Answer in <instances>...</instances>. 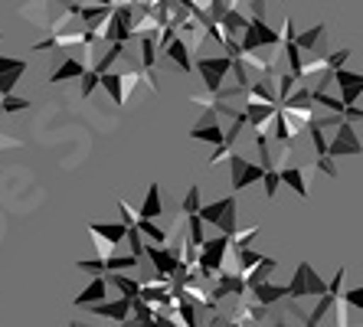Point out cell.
<instances>
[{
    "label": "cell",
    "mask_w": 363,
    "mask_h": 327,
    "mask_svg": "<svg viewBox=\"0 0 363 327\" xmlns=\"http://www.w3.org/2000/svg\"><path fill=\"white\" fill-rule=\"evenodd\" d=\"M233 252V236L220 233L216 239H206L203 242V252H200V265H194L196 272L203 275V282H216L223 268H226V256Z\"/></svg>",
    "instance_id": "cell-1"
},
{
    "label": "cell",
    "mask_w": 363,
    "mask_h": 327,
    "mask_svg": "<svg viewBox=\"0 0 363 327\" xmlns=\"http://www.w3.org/2000/svg\"><path fill=\"white\" fill-rule=\"evenodd\" d=\"M236 193H229L223 200H213V203H203L200 207V216L206 219V226H216L220 233L226 236H236L239 229V219H236Z\"/></svg>",
    "instance_id": "cell-2"
},
{
    "label": "cell",
    "mask_w": 363,
    "mask_h": 327,
    "mask_svg": "<svg viewBox=\"0 0 363 327\" xmlns=\"http://www.w3.org/2000/svg\"><path fill=\"white\" fill-rule=\"evenodd\" d=\"M242 52H262V50H281V33L265 23V17H252V23L242 30Z\"/></svg>",
    "instance_id": "cell-3"
},
{
    "label": "cell",
    "mask_w": 363,
    "mask_h": 327,
    "mask_svg": "<svg viewBox=\"0 0 363 327\" xmlns=\"http://www.w3.org/2000/svg\"><path fill=\"white\" fill-rule=\"evenodd\" d=\"M233 56H200L196 52V72H200V79H203V88L206 92H220L223 88V82H226V76L233 72Z\"/></svg>",
    "instance_id": "cell-4"
},
{
    "label": "cell",
    "mask_w": 363,
    "mask_h": 327,
    "mask_svg": "<svg viewBox=\"0 0 363 327\" xmlns=\"http://www.w3.org/2000/svg\"><path fill=\"white\" fill-rule=\"evenodd\" d=\"M330 285L324 282L318 272H314L311 262H298L295 275H291V282H288V292H291V302H298V298H311V294H324Z\"/></svg>",
    "instance_id": "cell-5"
},
{
    "label": "cell",
    "mask_w": 363,
    "mask_h": 327,
    "mask_svg": "<svg viewBox=\"0 0 363 327\" xmlns=\"http://www.w3.org/2000/svg\"><path fill=\"white\" fill-rule=\"evenodd\" d=\"M226 164H229V187H233V193H239V190H245V187H252V183H259L265 177L262 164H252L249 157L236 154V151L226 157Z\"/></svg>",
    "instance_id": "cell-6"
},
{
    "label": "cell",
    "mask_w": 363,
    "mask_h": 327,
    "mask_svg": "<svg viewBox=\"0 0 363 327\" xmlns=\"http://www.w3.org/2000/svg\"><path fill=\"white\" fill-rule=\"evenodd\" d=\"M328 154L337 161V157H360L363 154V141L357 134V125L354 121H340L337 128H334V138H330V147Z\"/></svg>",
    "instance_id": "cell-7"
},
{
    "label": "cell",
    "mask_w": 363,
    "mask_h": 327,
    "mask_svg": "<svg viewBox=\"0 0 363 327\" xmlns=\"http://www.w3.org/2000/svg\"><path fill=\"white\" fill-rule=\"evenodd\" d=\"M242 108H245V118H249L252 134H272V125H275V115H279L281 105L259 102V98H245Z\"/></svg>",
    "instance_id": "cell-8"
},
{
    "label": "cell",
    "mask_w": 363,
    "mask_h": 327,
    "mask_svg": "<svg viewBox=\"0 0 363 327\" xmlns=\"http://www.w3.org/2000/svg\"><path fill=\"white\" fill-rule=\"evenodd\" d=\"M190 138L206 141V144H213V147L226 141V131H223V125H220V108H216V105H213V108H203V118L190 128Z\"/></svg>",
    "instance_id": "cell-9"
},
{
    "label": "cell",
    "mask_w": 363,
    "mask_h": 327,
    "mask_svg": "<svg viewBox=\"0 0 363 327\" xmlns=\"http://www.w3.org/2000/svg\"><path fill=\"white\" fill-rule=\"evenodd\" d=\"M131 308H135V298H128V294H121V298H105V302L92 304V314L95 318H108V321H118V324H128L131 321Z\"/></svg>",
    "instance_id": "cell-10"
},
{
    "label": "cell",
    "mask_w": 363,
    "mask_h": 327,
    "mask_svg": "<svg viewBox=\"0 0 363 327\" xmlns=\"http://www.w3.org/2000/svg\"><path fill=\"white\" fill-rule=\"evenodd\" d=\"M194 52H196L194 46L186 43L184 36H177V40H174V43L164 50V56H167V59L174 62L180 72H186V76H190V72H196V56H194Z\"/></svg>",
    "instance_id": "cell-11"
},
{
    "label": "cell",
    "mask_w": 363,
    "mask_h": 327,
    "mask_svg": "<svg viewBox=\"0 0 363 327\" xmlns=\"http://www.w3.org/2000/svg\"><path fill=\"white\" fill-rule=\"evenodd\" d=\"M85 59H92V56L85 52L82 59H72V56H69V59H60V66H56L50 76V86H62L69 79H82L85 72H89V66H92V62H85Z\"/></svg>",
    "instance_id": "cell-12"
},
{
    "label": "cell",
    "mask_w": 363,
    "mask_h": 327,
    "mask_svg": "<svg viewBox=\"0 0 363 327\" xmlns=\"http://www.w3.org/2000/svg\"><path fill=\"white\" fill-rule=\"evenodd\" d=\"M249 298L259 304H265V308H275V304L281 302V298H291V292H288V285H275L269 278V282H259L249 288Z\"/></svg>",
    "instance_id": "cell-13"
},
{
    "label": "cell",
    "mask_w": 363,
    "mask_h": 327,
    "mask_svg": "<svg viewBox=\"0 0 363 327\" xmlns=\"http://www.w3.org/2000/svg\"><path fill=\"white\" fill-rule=\"evenodd\" d=\"M334 82H337V88H340V98H344L347 105H357V98L363 95V72H350L344 66V69L334 72Z\"/></svg>",
    "instance_id": "cell-14"
},
{
    "label": "cell",
    "mask_w": 363,
    "mask_h": 327,
    "mask_svg": "<svg viewBox=\"0 0 363 327\" xmlns=\"http://www.w3.org/2000/svg\"><path fill=\"white\" fill-rule=\"evenodd\" d=\"M108 288H111L108 275H92V282L85 285L82 294H76V298H72V304H76V308H92V304H99V302H105V298H108Z\"/></svg>",
    "instance_id": "cell-15"
},
{
    "label": "cell",
    "mask_w": 363,
    "mask_h": 327,
    "mask_svg": "<svg viewBox=\"0 0 363 327\" xmlns=\"http://www.w3.org/2000/svg\"><path fill=\"white\" fill-rule=\"evenodd\" d=\"M111 13H115V7H111V4H82L79 20H82L89 30H95V33L101 36V30H105V23H108Z\"/></svg>",
    "instance_id": "cell-16"
},
{
    "label": "cell",
    "mask_w": 363,
    "mask_h": 327,
    "mask_svg": "<svg viewBox=\"0 0 363 327\" xmlns=\"http://www.w3.org/2000/svg\"><path fill=\"white\" fill-rule=\"evenodd\" d=\"M324 36H328V26L318 23V26H311V30H301L295 43L301 46L304 52H318V56H328V52H324Z\"/></svg>",
    "instance_id": "cell-17"
},
{
    "label": "cell",
    "mask_w": 363,
    "mask_h": 327,
    "mask_svg": "<svg viewBox=\"0 0 363 327\" xmlns=\"http://www.w3.org/2000/svg\"><path fill=\"white\" fill-rule=\"evenodd\" d=\"M281 171V183L291 187L301 200H308V173H304L301 164H288V167H279Z\"/></svg>",
    "instance_id": "cell-18"
},
{
    "label": "cell",
    "mask_w": 363,
    "mask_h": 327,
    "mask_svg": "<svg viewBox=\"0 0 363 327\" xmlns=\"http://www.w3.org/2000/svg\"><path fill=\"white\" fill-rule=\"evenodd\" d=\"M128 229H131L128 223H89V236H101L105 242H115V246L128 239Z\"/></svg>",
    "instance_id": "cell-19"
},
{
    "label": "cell",
    "mask_w": 363,
    "mask_h": 327,
    "mask_svg": "<svg viewBox=\"0 0 363 327\" xmlns=\"http://www.w3.org/2000/svg\"><path fill=\"white\" fill-rule=\"evenodd\" d=\"M337 302H340V298H337V294H330V292L318 294V304L308 311V327H318V324H321L330 311H334V304H337Z\"/></svg>",
    "instance_id": "cell-20"
},
{
    "label": "cell",
    "mask_w": 363,
    "mask_h": 327,
    "mask_svg": "<svg viewBox=\"0 0 363 327\" xmlns=\"http://www.w3.org/2000/svg\"><path fill=\"white\" fill-rule=\"evenodd\" d=\"M108 282H111V288H118V292L128 294V298H138L144 288L141 278H131V275H125V272H108Z\"/></svg>",
    "instance_id": "cell-21"
},
{
    "label": "cell",
    "mask_w": 363,
    "mask_h": 327,
    "mask_svg": "<svg viewBox=\"0 0 363 327\" xmlns=\"http://www.w3.org/2000/svg\"><path fill=\"white\" fill-rule=\"evenodd\" d=\"M223 30H226V33H233V36H242V30L249 23H252V17H245L242 13V7H229L226 13H223Z\"/></svg>",
    "instance_id": "cell-22"
},
{
    "label": "cell",
    "mask_w": 363,
    "mask_h": 327,
    "mask_svg": "<svg viewBox=\"0 0 363 327\" xmlns=\"http://www.w3.org/2000/svg\"><path fill=\"white\" fill-rule=\"evenodd\" d=\"M101 88L108 92V98L115 105H125L128 102V95H125V86H121V72H101Z\"/></svg>",
    "instance_id": "cell-23"
},
{
    "label": "cell",
    "mask_w": 363,
    "mask_h": 327,
    "mask_svg": "<svg viewBox=\"0 0 363 327\" xmlns=\"http://www.w3.org/2000/svg\"><path fill=\"white\" fill-rule=\"evenodd\" d=\"M138 43H141L144 69H154V66H157V52H161V46H157V33H141L138 36Z\"/></svg>",
    "instance_id": "cell-24"
},
{
    "label": "cell",
    "mask_w": 363,
    "mask_h": 327,
    "mask_svg": "<svg viewBox=\"0 0 363 327\" xmlns=\"http://www.w3.org/2000/svg\"><path fill=\"white\" fill-rule=\"evenodd\" d=\"M161 213H164L161 183H151V187H147V197H144V203H141V216H147V219H157Z\"/></svg>",
    "instance_id": "cell-25"
},
{
    "label": "cell",
    "mask_w": 363,
    "mask_h": 327,
    "mask_svg": "<svg viewBox=\"0 0 363 327\" xmlns=\"http://www.w3.org/2000/svg\"><path fill=\"white\" fill-rule=\"evenodd\" d=\"M281 59L288 62V69L301 79V72H304V50L295 43V40H291V43H281Z\"/></svg>",
    "instance_id": "cell-26"
},
{
    "label": "cell",
    "mask_w": 363,
    "mask_h": 327,
    "mask_svg": "<svg viewBox=\"0 0 363 327\" xmlns=\"http://www.w3.org/2000/svg\"><path fill=\"white\" fill-rule=\"evenodd\" d=\"M233 256H236V268L242 272V275H249V272H252V268L265 258L262 252H255L252 246H245V249H233Z\"/></svg>",
    "instance_id": "cell-27"
},
{
    "label": "cell",
    "mask_w": 363,
    "mask_h": 327,
    "mask_svg": "<svg viewBox=\"0 0 363 327\" xmlns=\"http://www.w3.org/2000/svg\"><path fill=\"white\" fill-rule=\"evenodd\" d=\"M275 268H279V262H275V258H269V256H265L262 262H259V265H255L252 272L245 275V282H249V288H252V285H259V282H269V278L275 275Z\"/></svg>",
    "instance_id": "cell-28"
},
{
    "label": "cell",
    "mask_w": 363,
    "mask_h": 327,
    "mask_svg": "<svg viewBox=\"0 0 363 327\" xmlns=\"http://www.w3.org/2000/svg\"><path fill=\"white\" fill-rule=\"evenodd\" d=\"M131 318H135V324H154V318H157V308H154L151 302H144L141 294L135 298V308H131Z\"/></svg>",
    "instance_id": "cell-29"
},
{
    "label": "cell",
    "mask_w": 363,
    "mask_h": 327,
    "mask_svg": "<svg viewBox=\"0 0 363 327\" xmlns=\"http://www.w3.org/2000/svg\"><path fill=\"white\" fill-rule=\"evenodd\" d=\"M76 268H79V272H85V275H108V258H105V256L79 258Z\"/></svg>",
    "instance_id": "cell-30"
},
{
    "label": "cell",
    "mask_w": 363,
    "mask_h": 327,
    "mask_svg": "<svg viewBox=\"0 0 363 327\" xmlns=\"http://www.w3.org/2000/svg\"><path fill=\"white\" fill-rule=\"evenodd\" d=\"M308 138H311V147H314V154L321 157L328 154V147H330V138H328V128H321L318 121H314L311 128H308Z\"/></svg>",
    "instance_id": "cell-31"
},
{
    "label": "cell",
    "mask_w": 363,
    "mask_h": 327,
    "mask_svg": "<svg viewBox=\"0 0 363 327\" xmlns=\"http://www.w3.org/2000/svg\"><path fill=\"white\" fill-rule=\"evenodd\" d=\"M330 66H328V56H318V59H311V62H304V72H301V82H318V79L328 72Z\"/></svg>",
    "instance_id": "cell-32"
},
{
    "label": "cell",
    "mask_w": 363,
    "mask_h": 327,
    "mask_svg": "<svg viewBox=\"0 0 363 327\" xmlns=\"http://www.w3.org/2000/svg\"><path fill=\"white\" fill-rule=\"evenodd\" d=\"M138 229H141L144 236H147V242H157V246H167V233H164L161 226L154 223V219H147V216H141V223H138Z\"/></svg>",
    "instance_id": "cell-33"
},
{
    "label": "cell",
    "mask_w": 363,
    "mask_h": 327,
    "mask_svg": "<svg viewBox=\"0 0 363 327\" xmlns=\"http://www.w3.org/2000/svg\"><path fill=\"white\" fill-rule=\"evenodd\" d=\"M121 56H125V43H111V46H108V52H105V56H101L99 62H92V66H95L99 72H111V66H115V62H118Z\"/></svg>",
    "instance_id": "cell-34"
},
{
    "label": "cell",
    "mask_w": 363,
    "mask_h": 327,
    "mask_svg": "<svg viewBox=\"0 0 363 327\" xmlns=\"http://www.w3.org/2000/svg\"><path fill=\"white\" fill-rule=\"evenodd\" d=\"M200 183H190L186 187V197H184V203H180V213L184 216H190V213H200Z\"/></svg>",
    "instance_id": "cell-35"
},
{
    "label": "cell",
    "mask_w": 363,
    "mask_h": 327,
    "mask_svg": "<svg viewBox=\"0 0 363 327\" xmlns=\"http://www.w3.org/2000/svg\"><path fill=\"white\" fill-rule=\"evenodd\" d=\"M141 265V256L128 252V256H108V272H125V268H138Z\"/></svg>",
    "instance_id": "cell-36"
},
{
    "label": "cell",
    "mask_w": 363,
    "mask_h": 327,
    "mask_svg": "<svg viewBox=\"0 0 363 327\" xmlns=\"http://www.w3.org/2000/svg\"><path fill=\"white\" fill-rule=\"evenodd\" d=\"M298 82H301V79H298V76H295V72H291V69L279 72V98H281V102H285L288 95L295 92V88H298Z\"/></svg>",
    "instance_id": "cell-37"
},
{
    "label": "cell",
    "mask_w": 363,
    "mask_h": 327,
    "mask_svg": "<svg viewBox=\"0 0 363 327\" xmlns=\"http://www.w3.org/2000/svg\"><path fill=\"white\" fill-rule=\"evenodd\" d=\"M262 183H265V200H275V193H279V187H281V171H279V167L265 171Z\"/></svg>",
    "instance_id": "cell-38"
},
{
    "label": "cell",
    "mask_w": 363,
    "mask_h": 327,
    "mask_svg": "<svg viewBox=\"0 0 363 327\" xmlns=\"http://www.w3.org/2000/svg\"><path fill=\"white\" fill-rule=\"evenodd\" d=\"M0 102H4V112L7 115H17V112H26V108H30V98H20V95H4V98H0Z\"/></svg>",
    "instance_id": "cell-39"
},
{
    "label": "cell",
    "mask_w": 363,
    "mask_h": 327,
    "mask_svg": "<svg viewBox=\"0 0 363 327\" xmlns=\"http://www.w3.org/2000/svg\"><path fill=\"white\" fill-rule=\"evenodd\" d=\"M99 86H101V72L95 69V66H89V72L82 76V98H89Z\"/></svg>",
    "instance_id": "cell-40"
},
{
    "label": "cell",
    "mask_w": 363,
    "mask_h": 327,
    "mask_svg": "<svg viewBox=\"0 0 363 327\" xmlns=\"http://www.w3.org/2000/svg\"><path fill=\"white\" fill-rule=\"evenodd\" d=\"M255 236H259V226H249V229H236V236H233V249H245V246H252Z\"/></svg>",
    "instance_id": "cell-41"
},
{
    "label": "cell",
    "mask_w": 363,
    "mask_h": 327,
    "mask_svg": "<svg viewBox=\"0 0 363 327\" xmlns=\"http://www.w3.org/2000/svg\"><path fill=\"white\" fill-rule=\"evenodd\" d=\"M118 213H121V223H128V226L141 223V210H135L128 200H118Z\"/></svg>",
    "instance_id": "cell-42"
},
{
    "label": "cell",
    "mask_w": 363,
    "mask_h": 327,
    "mask_svg": "<svg viewBox=\"0 0 363 327\" xmlns=\"http://www.w3.org/2000/svg\"><path fill=\"white\" fill-rule=\"evenodd\" d=\"M344 304L350 311H363V285H357V288H344Z\"/></svg>",
    "instance_id": "cell-43"
},
{
    "label": "cell",
    "mask_w": 363,
    "mask_h": 327,
    "mask_svg": "<svg viewBox=\"0 0 363 327\" xmlns=\"http://www.w3.org/2000/svg\"><path fill=\"white\" fill-rule=\"evenodd\" d=\"M17 69H30V62L26 59H13V56H0V76H7V72H17Z\"/></svg>",
    "instance_id": "cell-44"
},
{
    "label": "cell",
    "mask_w": 363,
    "mask_h": 327,
    "mask_svg": "<svg viewBox=\"0 0 363 327\" xmlns=\"http://www.w3.org/2000/svg\"><path fill=\"white\" fill-rule=\"evenodd\" d=\"M347 59H350V50L328 52V66H330V69H334V72H337V69H344V66H347Z\"/></svg>",
    "instance_id": "cell-45"
},
{
    "label": "cell",
    "mask_w": 363,
    "mask_h": 327,
    "mask_svg": "<svg viewBox=\"0 0 363 327\" xmlns=\"http://www.w3.org/2000/svg\"><path fill=\"white\" fill-rule=\"evenodd\" d=\"M314 167H318L321 173H328V177H337V167H334V157H330V154H321Z\"/></svg>",
    "instance_id": "cell-46"
},
{
    "label": "cell",
    "mask_w": 363,
    "mask_h": 327,
    "mask_svg": "<svg viewBox=\"0 0 363 327\" xmlns=\"http://www.w3.org/2000/svg\"><path fill=\"white\" fill-rule=\"evenodd\" d=\"M344 282H347V268H337V275H334V282H330L328 292L337 294V298H344Z\"/></svg>",
    "instance_id": "cell-47"
},
{
    "label": "cell",
    "mask_w": 363,
    "mask_h": 327,
    "mask_svg": "<svg viewBox=\"0 0 363 327\" xmlns=\"http://www.w3.org/2000/svg\"><path fill=\"white\" fill-rule=\"evenodd\" d=\"M291 40H298V30H295V20L285 17L281 20V43H291Z\"/></svg>",
    "instance_id": "cell-48"
},
{
    "label": "cell",
    "mask_w": 363,
    "mask_h": 327,
    "mask_svg": "<svg viewBox=\"0 0 363 327\" xmlns=\"http://www.w3.org/2000/svg\"><path fill=\"white\" fill-rule=\"evenodd\" d=\"M92 239H95V249H99V256H105V258H108V256H115V249H118L115 242H105V239H101V236H92Z\"/></svg>",
    "instance_id": "cell-49"
},
{
    "label": "cell",
    "mask_w": 363,
    "mask_h": 327,
    "mask_svg": "<svg viewBox=\"0 0 363 327\" xmlns=\"http://www.w3.org/2000/svg\"><path fill=\"white\" fill-rule=\"evenodd\" d=\"M344 118L347 121H363V108H357V105H347V108H344Z\"/></svg>",
    "instance_id": "cell-50"
},
{
    "label": "cell",
    "mask_w": 363,
    "mask_h": 327,
    "mask_svg": "<svg viewBox=\"0 0 363 327\" xmlns=\"http://www.w3.org/2000/svg\"><path fill=\"white\" fill-rule=\"evenodd\" d=\"M85 4H111V7H118L115 0H85Z\"/></svg>",
    "instance_id": "cell-51"
},
{
    "label": "cell",
    "mask_w": 363,
    "mask_h": 327,
    "mask_svg": "<svg viewBox=\"0 0 363 327\" xmlns=\"http://www.w3.org/2000/svg\"><path fill=\"white\" fill-rule=\"evenodd\" d=\"M0 115H7V112H4V102H0Z\"/></svg>",
    "instance_id": "cell-52"
},
{
    "label": "cell",
    "mask_w": 363,
    "mask_h": 327,
    "mask_svg": "<svg viewBox=\"0 0 363 327\" xmlns=\"http://www.w3.org/2000/svg\"><path fill=\"white\" fill-rule=\"evenodd\" d=\"M0 40H4V33H0Z\"/></svg>",
    "instance_id": "cell-53"
},
{
    "label": "cell",
    "mask_w": 363,
    "mask_h": 327,
    "mask_svg": "<svg viewBox=\"0 0 363 327\" xmlns=\"http://www.w3.org/2000/svg\"><path fill=\"white\" fill-rule=\"evenodd\" d=\"M0 98H4V95H0Z\"/></svg>",
    "instance_id": "cell-54"
}]
</instances>
